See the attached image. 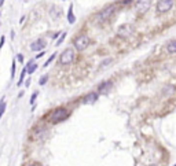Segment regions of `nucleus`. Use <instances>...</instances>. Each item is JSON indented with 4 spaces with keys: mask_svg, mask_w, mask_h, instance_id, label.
Here are the masks:
<instances>
[{
    "mask_svg": "<svg viewBox=\"0 0 176 166\" xmlns=\"http://www.w3.org/2000/svg\"><path fill=\"white\" fill-rule=\"evenodd\" d=\"M65 36H66V33H62V36H61V39H59L58 41H57V45H61V44H62V41H64Z\"/></svg>",
    "mask_w": 176,
    "mask_h": 166,
    "instance_id": "nucleus-18",
    "label": "nucleus"
},
{
    "mask_svg": "<svg viewBox=\"0 0 176 166\" xmlns=\"http://www.w3.org/2000/svg\"><path fill=\"white\" fill-rule=\"evenodd\" d=\"M44 47H45V41L43 39L36 40V41H33L30 44V49L32 51H41V49H44Z\"/></svg>",
    "mask_w": 176,
    "mask_h": 166,
    "instance_id": "nucleus-8",
    "label": "nucleus"
},
{
    "mask_svg": "<svg viewBox=\"0 0 176 166\" xmlns=\"http://www.w3.org/2000/svg\"><path fill=\"white\" fill-rule=\"evenodd\" d=\"M132 0H124V1H122V3H124V4H128V3H131Z\"/></svg>",
    "mask_w": 176,
    "mask_h": 166,
    "instance_id": "nucleus-23",
    "label": "nucleus"
},
{
    "mask_svg": "<svg viewBox=\"0 0 176 166\" xmlns=\"http://www.w3.org/2000/svg\"><path fill=\"white\" fill-rule=\"evenodd\" d=\"M36 98H37V92H34L33 95H32V98H30V103L33 104L34 103V100H36Z\"/></svg>",
    "mask_w": 176,
    "mask_h": 166,
    "instance_id": "nucleus-19",
    "label": "nucleus"
},
{
    "mask_svg": "<svg viewBox=\"0 0 176 166\" xmlns=\"http://www.w3.org/2000/svg\"><path fill=\"white\" fill-rule=\"evenodd\" d=\"M43 55H44V52H40V54H37V56H36V58H41Z\"/></svg>",
    "mask_w": 176,
    "mask_h": 166,
    "instance_id": "nucleus-24",
    "label": "nucleus"
},
{
    "mask_svg": "<svg viewBox=\"0 0 176 166\" xmlns=\"http://www.w3.org/2000/svg\"><path fill=\"white\" fill-rule=\"evenodd\" d=\"M47 80H48V77H47V76H43L41 80H40V85H44V84L47 83Z\"/></svg>",
    "mask_w": 176,
    "mask_h": 166,
    "instance_id": "nucleus-17",
    "label": "nucleus"
},
{
    "mask_svg": "<svg viewBox=\"0 0 176 166\" xmlns=\"http://www.w3.org/2000/svg\"><path fill=\"white\" fill-rule=\"evenodd\" d=\"M150 166H157V165H150Z\"/></svg>",
    "mask_w": 176,
    "mask_h": 166,
    "instance_id": "nucleus-27",
    "label": "nucleus"
},
{
    "mask_svg": "<svg viewBox=\"0 0 176 166\" xmlns=\"http://www.w3.org/2000/svg\"><path fill=\"white\" fill-rule=\"evenodd\" d=\"M74 60V51L72 48H66L59 56V63L61 65H70Z\"/></svg>",
    "mask_w": 176,
    "mask_h": 166,
    "instance_id": "nucleus-4",
    "label": "nucleus"
},
{
    "mask_svg": "<svg viewBox=\"0 0 176 166\" xmlns=\"http://www.w3.org/2000/svg\"><path fill=\"white\" fill-rule=\"evenodd\" d=\"M29 166H37V165H34V163H32V165H29Z\"/></svg>",
    "mask_w": 176,
    "mask_h": 166,
    "instance_id": "nucleus-26",
    "label": "nucleus"
},
{
    "mask_svg": "<svg viewBox=\"0 0 176 166\" xmlns=\"http://www.w3.org/2000/svg\"><path fill=\"white\" fill-rule=\"evenodd\" d=\"M150 6H152V0H138L136 1V11L138 13H140V14H145L149 11L150 8Z\"/></svg>",
    "mask_w": 176,
    "mask_h": 166,
    "instance_id": "nucleus-6",
    "label": "nucleus"
},
{
    "mask_svg": "<svg viewBox=\"0 0 176 166\" xmlns=\"http://www.w3.org/2000/svg\"><path fill=\"white\" fill-rule=\"evenodd\" d=\"M15 73V62H13V66H11V77H14Z\"/></svg>",
    "mask_w": 176,
    "mask_h": 166,
    "instance_id": "nucleus-20",
    "label": "nucleus"
},
{
    "mask_svg": "<svg viewBox=\"0 0 176 166\" xmlns=\"http://www.w3.org/2000/svg\"><path fill=\"white\" fill-rule=\"evenodd\" d=\"M166 51L169 52V54H176V40L171 41V43H168L166 45Z\"/></svg>",
    "mask_w": 176,
    "mask_h": 166,
    "instance_id": "nucleus-11",
    "label": "nucleus"
},
{
    "mask_svg": "<svg viewBox=\"0 0 176 166\" xmlns=\"http://www.w3.org/2000/svg\"><path fill=\"white\" fill-rule=\"evenodd\" d=\"M68 21H69V24H74V21H76V18H74V15H73V6H70V7H69Z\"/></svg>",
    "mask_w": 176,
    "mask_h": 166,
    "instance_id": "nucleus-12",
    "label": "nucleus"
},
{
    "mask_svg": "<svg viewBox=\"0 0 176 166\" xmlns=\"http://www.w3.org/2000/svg\"><path fill=\"white\" fill-rule=\"evenodd\" d=\"M54 58H55V54H52V55H51V56H50V58H48V60H47V62L44 63V66H48V65L51 63L52 60H54Z\"/></svg>",
    "mask_w": 176,
    "mask_h": 166,
    "instance_id": "nucleus-16",
    "label": "nucleus"
},
{
    "mask_svg": "<svg viewBox=\"0 0 176 166\" xmlns=\"http://www.w3.org/2000/svg\"><path fill=\"white\" fill-rule=\"evenodd\" d=\"M69 115V113L66 108H57L55 111H52V114H51V117H50V119H51V122H54V124H58V122L64 121V119H66V117Z\"/></svg>",
    "mask_w": 176,
    "mask_h": 166,
    "instance_id": "nucleus-3",
    "label": "nucleus"
},
{
    "mask_svg": "<svg viewBox=\"0 0 176 166\" xmlns=\"http://www.w3.org/2000/svg\"><path fill=\"white\" fill-rule=\"evenodd\" d=\"M3 44H4V37H1V39H0V48L3 47Z\"/></svg>",
    "mask_w": 176,
    "mask_h": 166,
    "instance_id": "nucleus-21",
    "label": "nucleus"
},
{
    "mask_svg": "<svg viewBox=\"0 0 176 166\" xmlns=\"http://www.w3.org/2000/svg\"><path fill=\"white\" fill-rule=\"evenodd\" d=\"M110 88H112V81H103L102 84H99L98 92L99 93H108Z\"/></svg>",
    "mask_w": 176,
    "mask_h": 166,
    "instance_id": "nucleus-9",
    "label": "nucleus"
},
{
    "mask_svg": "<svg viewBox=\"0 0 176 166\" xmlns=\"http://www.w3.org/2000/svg\"><path fill=\"white\" fill-rule=\"evenodd\" d=\"M96 100H98V93L96 92L88 93L87 96L84 98V103H85V104H92V103H95Z\"/></svg>",
    "mask_w": 176,
    "mask_h": 166,
    "instance_id": "nucleus-10",
    "label": "nucleus"
},
{
    "mask_svg": "<svg viewBox=\"0 0 176 166\" xmlns=\"http://www.w3.org/2000/svg\"><path fill=\"white\" fill-rule=\"evenodd\" d=\"M89 37H88L87 34H80L78 37L73 40V45L74 48L77 49V51H84L85 48H88V45H89Z\"/></svg>",
    "mask_w": 176,
    "mask_h": 166,
    "instance_id": "nucleus-1",
    "label": "nucleus"
},
{
    "mask_svg": "<svg viewBox=\"0 0 176 166\" xmlns=\"http://www.w3.org/2000/svg\"><path fill=\"white\" fill-rule=\"evenodd\" d=\"M173 7V0H160L157 3V13L158 14H165Z\"/></svg>",
    "mask_w": 176,
    "mask_h": 166,
    "instance_id": "nucleus-5",
    "label": "nucleus"
},
{
    "mask_svg": "<svg viewBox=\"0 0 176 166\" xmlns=\"http://www.w3.org/2000/svg\"><path fill=\"white\" fill-rule=\"evenodd\" d=\"M18 60H20V62H22V60H24V56H22V55H18Z\"/></svg>",
    "mask_w": 176,
    "mask_h": 166,
    "instance_id": "nucleus-22",
    "label": "nucleus"
},
{
    "mask_svg": "<svg viewBox=\"0 0 176 166\" xmlns=\"http://www.w3.org/2000/svg\"><path fill=\"white\" fill-rule=\"evenodd\" d=\"M26 72H28V69H24V70H22V73H21V78H20V81H18V85H21V84H22V81H24V78H25V74H26Z\"/></svg>",
    "mask_w": 176,
    "mask_h": 166,
    "instance_id": "nucleus-15",
    "label": "nucleus"
},
{
    "mask_svg": "<svg viewBox=\"0 0 176 166\" xmlns=\"http://www.w3.org/2000/svg\"><path fill=\"white\" fill-rule=\"evenodd\" d=\"M132 32H133V28L131 25H122L121 28L118 29V34L122 36V37H128L129 34H132Z\"/></svg>",
    "mask_w": 176,
    "mask_h": 166,
    "instance_id": "nucleus-7",
    "label": "nucleus"
},
{
    "mask_svg": "<svg viewBox=\"0 0 176 166\" xmlns=\"http://www.w3.org/2000/svg\"><path fill=\"white\" fill-rule=\"evenodd\" d=\"M4 111H6V103H4V100H0V119L3 117Z\"/></svg>",
    "mask_w": 176,
    "mask_h": 166,
    "instance_id": "nucleus-14",
    "label": "nucleus"
},
{
    "mask_svg": "<svg viewBox=\"0 0 176 166\" xmlns=\"http://www.w3.org/2000/svg\"><path fill=\"white\" fill-rule=\"evenodd\" d=\"M114 11H116V6H109V7H106V8H103V10L96 15V22L103 24V22L109 21L110 19V17L114 14Z\"/></svg>",
    "mask_w": 176,
    "mask_h": 166,
    "instance_id": "nucleus-2",
    "label": "nucleus"
},
{
    "mask_svg": "<svg viewBox=\"0 0 176 166\" xmlns=\"http://www.w3.org/2000/svg\"><path fill=\"white\" fill-rule=\"evenodd\" d=\"M28 73L29 74H32V73H34V72H36V69H37V65L36 63H33V60H32V62H29V63H28Z\"/></svg>",
    "mask_w": 176,
    "mask_h": 166,
    "instance_id": "nucleus-13",
    "label": "nucleus"
},
{
    "mask_svg": "<svg viewBox=\"0 0 176 166\" xmlns=\"http://www.w3.org/2000/svg\"><path fill=\"white\" fill-rule=\"evenodd\" d=\"M3 3H4V0H0V6H3Z\"/></svg>",
    "mask_w": 176,
    "mask_h": 166,
    "instance_id": "nucleus-25",
    "label": "nucleus"
},
{
    "mask_svg": "<svg viewBox=\"0 0 176 166\" xmlns=\"http://www.w3.org/2000/svg\"><path fill=\"white\" fill-rule=\"evenodd\" d=\"M173 166H176V165H173Z\"/></svg>",
    "mask_w": 176,
    "mask_h": 166,
    "instance_id": "nucleus-28",
    "label": "nucleus"
}]
</instances>
